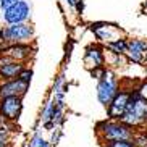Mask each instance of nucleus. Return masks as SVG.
<instances>
[{"label":"nucleus","instance_id":"20e7f679","mask_svg":"<svg viewBox=\"0 0 147 147\" xmlns=\"http://www.w3.org/2000/svg\"><path fill=\"white\" fill-rule=\"evenodd\" d=\"M31 2L28 0H18L15 5L2 11V20L5 24H18V23H28L31 20Z\"/></svg>","mask_w":147,"mask_h":147},{"label":"nucleus","instance_id":"412c9836","mask_svg":"<svg viewBox=\"0 0 147 147\" xmlns=\"http://www.w3.org/2000/svg\"><path fill=\"white\" fill-rule=\"evenodd\" d=\"M104 69H105V66H102V68H94V69H91L92 78L100 79V78H102V74H104Z\"/></svg>","mask_w":147,"mask_h":147},{"label":"nucleus","instance_id":"7ed1b4c3","mask_svg":"<svg viewBox=\"0 0 147 147\" xmlns=\"http://www.w3.org/2000/svg\"><path fill=\"white\" fill-rule=\"evenodd\" d=\"M99 133L102 134L104 141H133L134 133L129 126L123 125L120 121H108V123H102L99 126Z\"/></svg>","mask_w":147,"mask_h":147},{"label":"nucleus","instance_id":"dca6fc26","mask_svg":"<svg viewBox=\"0 0 147 147\" xmlns=\"http://www.w3.org/2000/svg\"><path fill=\"white\" fill-rule=\"evenodd\" d=\"M107 147H134L133 141H112Z\"/></svg>","mask_w":147,"mask_h":147},{"label":"nucleus","instance_id":"393cba45","mask_svg":"<svg viewBox=\"0 0 147 147\" xmlns=\"http://www.w3.org/2000/svg\"><path fill=\"white\" fill-rule=\"evenodd\" d=\"M60 129H57L55 133H53V136H52V141H50V144H52V146H55L57 142H58V138H60Z\"/></svg>","mask_w":147,"mask_h":147},{"label":"nucleus","instance_id":"1a4fd4ad","mask_svg":"<svg viewBox=\"0 0 147 147\" xmlns=\"http://www.w3.org/2000/svg\"><path fill=\"white\" fill-rule=\"evenodd\" d=\"M28 87H29L28 82L20 81L18 78L5 81L0 84V99H5V97H23L28 92Z\"/></svg>","mask_w":147,"mask_h":147},{"label":"nucleus","instance_id":"aec40b11","mask_svg":"<svg viewBox=\"0 0 147 147\" xmlns=\"http://www.w3.org/2000/svg\"><path fill=\"white\" fill-rule=\"evenodd\" d=\"M73 8L76 10V13L81 15L82 11H84V8H86V3H84V0H76V3H74Z\"/></svg>","mask_w":147,"mask_h":147},{"label":"nucleus","instance_id":"9b49d317","mask_svg":"<svg viewBox=\"0 0 147 147\" xmlns=\"http://www.w3.org/2000/svg\"><path fill=\"white\" fill-rule=\"evenodd\" d=\"M2 55L8 57L10 60L13 61L23 63V61H26L32 55V47L29 44H10V45H5Z\"/></svg>","mask_w":147,"mask_h":147},{"label":"nucleus","instance_id":"6ab92c4d","mask_svg":"<svg viewBox=\"0 0 147 147\" xmlns=\"http://www.w3.org/2000/svg\"><path fill=\"white\" fill-rule=\"evenodd\" d=\"M65 84V78L60 76V78H57V82L53 84V92H61V87Z\"/></svg>","mask_w":147,"mask_h":147},{"label":"nucleus","instance_id":"f3484780","mask_svg":"<svg viewBox=\"0 0 147 147\" xmlns=\"http://www.w3.org/2000/svg\"><path fill=\"white\" fill-rule=\"evenodd\" d=\"M136 92L139 94V97H141V99L147 100V81H144L142 84H141V86L136 89Z\"/></svg>","mask_w":147,"mask_h":147},{"label":"nucleus","instance_id":"4468645a","mask_svg":"<svg viewBox=\"0 0 147 147\" xmlns=\"http://www.w3.org/2000/svg\"><path fill=\"white\" fill-rule=\"evenodd\" d=\"M16 78L20 79V81L28 82V84H29V82H31V78H32V69H31V68H23Z\"/></svg>","mask_w":147,"mask_h":147},{"label":"nucleus","instance_id":"4be33fe9","mask_svg":"<svg viewBox=\"0 0 147 147\" xmlns=\"http://www.w3.org/2000/svg\"><path fill=\"white\" fill-rule=\"evenodd\" d=\"M40 141H42V138H40L39 134H36L34 138H32V141H31V144H29V147H39V144H40Z\"/></svg>","mask_w":147,"mask_h":147},{"label":"nucleus","instance_id":"f257e3e1","mask_svg":"<svg viewBox=\"0 0 147 147\" xmlns=\"http://www.w3.org/2000/svg\"><path fill=\"white\" fill-rule=\"evenodd\" d=\"M34 39V26L28 23H18V24H7L0 28V44L10 45V44H29Z\"/></svg>","mask_w":147,"mask_h":147},{"label":"nucleus","instance_id":"39448f33","mask_svg":"<svg viewBox=\"0 0 147 147\" xmlns=\"http://www.w3.org/2000/svg\"><path fill=\"white\" fill-rule=\"evenodd\" d=\"M91 31L95 34V37L99 40L105 44H110L113 40L123 39V31L120 26L113 24V23H107V21H99V23H92L91 24Z\"/></svg>","mask_w":147,"mask_h":147},{"label":"nucleus","instance_id":"423d86ee","mask_svg":"<svg viewBox=\"0 0 147 147\" xmlns=\"http://www.w3.org/2000/svg\"><path fill=\"white\" fill-rule=\"evenodd\" d=\"M23 108V97H5L0 99V117L5 121H15Z\"/></svg>","mask_w":147,"mask_h":147},{"label":"nucleus","instance_id":"a878e982","mask_svg":"<svg viewBox=\"0 0 147 147\" xmlns=\"http://www.w3.org/2000/svg\"><path fill=\"white\" fill-rule=\"evenodd\" d=\"M65 2L69 5V7H71V8H73V7H74V3H76V0H65Z\"/></svg>","mask_w":147,"mask_h":147},{"label":"nucleus","instance_id":"9d476101","mask_svg":"<svg viewBox=\"0 0 147 147\" xmlns=\"http://www.w3.org/2000/svg\"><path fill=\"white\" fill-rule=\"evenodd\" d=\"M105 63V52L104 47H100L97 44H92L86 49V53H84V65L86 68L91 71L94 68H102Z\"/></svg>","mask_w":147,"mask_h":147},{"label":"nucleus","instance_id":"2eb2a0df","mask_svg":"<svg viewBox=\"0 0 147 147\" xmlns=\"http://www.w3.org/2000/svg\"><path fill=\"white\" fill-rule=\"evenodd\" d=\"M134 147H147V134H139L133 138Z\"/></svg>","mask_w":147,"mask_h":147},{"label":"nucleus","instance_id":"f8f14e48","mask_svg":"<svg viewBox=\"0 0 147 147\" xmlns=\"http://www.w3.org/2000/svg\"><path fill=\"white\" fill-rule=\"evenodd\" d=\"M126 47H128V39H126V37L107 44V50L108 52H113V53H123V55H125Z\"/></svg>","mask_w":147,"mask_h":147},{"label":"nucleus","instance_id":"6e6552de","mask_svg":"<svg viewBox=\"0 0 147 147\" xmlns=\"http://www.w3.org/2000/svg\"><path fill=\"white\" fill-rule=\"evenodd\" d=\"M128 61L133 63H144L147 57V42L141 39H128V47L125 52Z\"/></svg>","mask_w":147,"mask_h":147},{"label":"nucleus","instance_id":"a211bd4d","mask_svg":"<svg viewBox=\"0 0 147 147\" xmlns=\"http://www.w3.org/2000/svg\"><path fill=\"white\" fill-rule=\"evenodd\" d=\"M16 2H18V0H0V10H2V11H5V10L10 8V7H11V5H15Z\"/></svg>","mask_w":147,"mask_h":147},{"label":"nucleus","instance_id":"bb28decb","mask_svg":"<svg viewBox=\"0 0 147 147\" xmlns=\"http://www.w3.org/2000/svg\"><path fill=\"white\" fill-rule=\"evenodd\" d=\"M146 7H147V3H146Z\"/></svg>","mask_w":147,"mask_h":147},{"label":"nucleus","instance_id":"5701e85b","mask_svg":"<svg viewBox=\"0 0 147 147\" xmlns=\"http://www.w3.org/2000/svg\"><path fill=\"white\" fill-rule=\"evenodd\" d=\"M8 142V133H0V146H7Z\"/></svg>","mask_w":147,"mask_h":147},{"label":"nucleus","instance_id":"b1692460","mask_svg":"<svg viewBox=\"0 0 147 147\" xmlns=\"http://www.w3.org/2000/svg\"><path fill=\"white\" fill-rule=\"evenodd\" d=\"M7 126H8V121H5L0 117V133H7Z\"/></svg>","mask_w":147,"mask_h":147},{"label":"nucleus","instance_id":"cd10ccee","mask_svg":"<svg viewBox=\"0 0 147 147\" xmlns=\"http://www.w3.org/2000/svg\"><path fill=\"white\" fill-rule=\"evenodd\" d=\"M146 121H147V118H146Z\"/></svg>","mask_w":147,"mask_h":147},{"label":"nucleus","instance_id":"f03ea898","mask_svg":"<svg viewBox=\"0 0 147 147\" xmlns=\"http://www.w3.org/2000/svg\"><path fill=\"white\" fill-rule=\"evenodd\" d=\"M118 92V78L112 69H104L102 78L97 84V99L102 105H108Z\"/></svg>","mask_w":147,"mask_h":147},{"label":"nucleus","instance_id":"ddd939ff","mask_svg":"<svg viewBox=\"0 0 147 147\" xmlns=\"http://www.w3.org/2000/svg\"><path fill=\"white\" fill-rule=\"evenodd\" d=\"M53 113H55V104H53V102H49L47 107H45V110H44V113H42L44 123H47V121H52Z\"/></svg>","mask_w":147,"mask_h":147},{"label":"nucleus","instance_id":"0eeeda50","mask_svg":"<svg viewBox=\"0 0 147 147\" xmlns=\"http://www.w3.org/2000/svg\"><path fill=\"white\" fill-rule=\"evenodd\" d=\"M131 99V91H118L117 95L108 104V117L112 120H120L123 113L126 112L128 102Z\"/></svg>","mask_w":147,"mask_h":147}]
</instances>
